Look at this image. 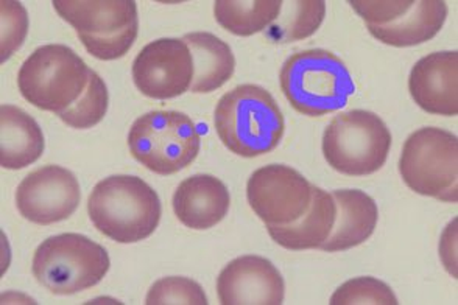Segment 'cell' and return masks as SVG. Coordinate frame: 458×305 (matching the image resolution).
Wrapping results in <instances>:
<instances>
[{
    "label": "cell",
    "instance_id": "6da1fadb",
    "mask_svg": "<svg viewBox=\"0 0 458 305\" xmlns=\"http://www.w3.org/2000/svg\"><path fill=\"white\" fill-rule=\"evenodd\" d=\"M218 138L242 157L272 153L284 136L283 113L268 90L242 84L226 92L214 113Z\"/></svg>",
    "mask_w": 458,
    "mask_h": 305
},
{
    "label": "cell",
    "instance_id": "7a4b0ae2",
    "mask_svg": "<svg viewBox=\"0 0 458 305\" xmlns=\"http://www.w3.org/2000/svg\"><path fill=\"white\" fill-rule=\"evenodd\" d=\"M92 225L117 243L148 239L161 222V199L144 180L114 174L100 181L88 199Z\"/></svg>",
    "mask_w": 458,
    "mask_h": 305
},
{
    "label": "cell",
    "instance_id": "3957f363",
    "mask_svg": "<svg viewBox=\"0 0 458 305\" xmlns=\"http://www.w3.org/2000/svg\"><path fill=\"white\" fill-rule=\"evenodd\" d=\"M279 84L293 109L308 117H323L344 108L356 90L344 61L323 48L289 56L281 67Z\"/></svg>",
    "mask_w": 458,
    "mask_h": 305
},
{
    "label": "cell",
    "instance_id": "277c9868",
    "mask_svg": "<svg viewBox=\"0 0 458 305\" xmlns=\"http://www.w3.org/2000/svg\"><path fill=\"white\" fill-rule=\"evenodd\" d=\"M92 71L72 48L48 44L37 48L18 73L27 102L60 117L85 94Z\"/></svg>",
    "mask_w": 458,
    "mask_h": 305
},
{
    "label": "cell",
    "instance_id": "5b68a950",
    "mask_svg": "<svg viewBox=\"0 0 458 305\" xmlns=\"http://www.w3.org/2000/svg\"><path fill=\"white\" fill-rule=\"evenodd\" d=\"M108 252L81 233H60L44 240L33 258V275L50 293H80L103 281Z\"/></svg>",
    "mask_w": 458,
    "mask_h": 305
},
{
    "label": "cell",
    "instance_id": "8992f818",
    "mask_svg": "<svg viewBox=\"0 0 458 305\" xmlns=\"http://www.w3.org/2000/svg\"><path fill=\"white\" fill-rule=\"evenodd\" d=\"M54 8L97 60H119L138 38V6L133 0H55Z\"/></svg>",
    "mask_w": 458,
    "mask_h": 305
},
{
    "label": "cell",
    "instance_id": "52a82bcc",
    "mask_svg": "<svg viewBox=\"0 0 458 305\" xmlns=\"http://www.w3.org/2000/svg\"><path fill=\"white\" fill-rule=\"evenodd\" d=\"M392 132L379 115L352 109L335 115L323 134V155L338 174H373L386 165Z\"/></svg>",
    "mask_w": 458,
    "mask_h": 305
},
{
    "label": "cell",
    "instance_id": "ba28073f",
    "mask_svg": "<svg viewBox=\"0 0 458 305\" xmlns=\"http://www.w3.org/2000/svg\"><path fill=\"white\" fill-rule=\"evenodd\" d=\"M128 147L147 170L169 176L197 159L201 138L184 113L150 111L134 122L128 132Z\"/></svg>",
    "mask_w": 458,
    "mask_h": 305
},
{
    "label": "cell",
    "instance_id": "9c48e42d",
    "mask_svg": "<svg viewBox=\"0 0 458 305\" xmlns=\"http://www.w3.org/2000/svg\"><path fill=\"white\" fill-rule=\"evenodd\" d=\"M399 172L416 193L445 203H457V136L434 126L413 132L405 140Z\"/></svg>",
    "mask_w": 458,
    "mask_h": 305
},
{
    "label": "cell",
    "instance_id": "30bf717a",
    "mask_svg": "<svg viewBox=\"0 0 458 305\" xmlns=\"http://www.w3.org/2000/svg\"><path fill=\"white\" fill-rule=\"evenodd\" d=\"M377 41L393 47H413L440 33L446 22L443 0H351Z\"/></svg>",
    "mask_w": 458,
    "mask_h": 305
},
{
    "label": "cell",
    "instance_id": "8fae6325",
    "mask_svg": "<svg viewBox=\"0 0 458 305\" xmlns=\"http://www.w3.org/2000/svg\"><path fill=\"white\" fill-rule=\"evenodd\" d=\"M247 198L267 226H285L308 212L312 184L295 168L272 164L250 176Z\"/></svg>",
    "mask_w": 458,
    "mask_h": 305
},
{
    "label": "cell",
    "instance_id": "7c38bea8",
    "mask_svg": "<svg viewBox=\"0 0 458 305\" xmlns=\"http://www.w3.org/2000/svg\"><path fill=\"white\" fill-rule=\"evenodd\" d=\"M131 72L136 88L145 97L175 98L192 86V55L182 39L161 38L139 52Z\"/></svg>",
    "mask_w": 458,
    "mask_h": 305
},
{
    "label": "cell",
    "instance_id": "4fadbf2b",
    "mask_svg": "<svg viewBox=\"0 0 458 305\" xmlns=\"http://www.w3.org/2000/svg\"><path fill=\"white\" fill-rule=\"evenodd\" d=\"M81 199L75 174L60 165H46L27 174L16 191V206L25 220L48 226L64 222Z\"/></svg>",
    "mask_w": 458,
    "mask_h": 305
},
{
    "label": "cell",
    "instance_id": "5bb4252c",
    "mask_svg": "<svg viewBox=\"0 0 458 305\" xmlns=\"http://www.w3.org/2000/svg\"><path fill=\"white\" fill-rule=\"evenodd\" d=\"M217 293L224 305H281L285 284L270 260L243 256L229 262L220 273Z\"/></svg>",
    "mask_w": 458,
    "mask_h": 305
},
{
    "label": "cell",
    "instance_id": "9a60e30c",
    "mask_svg": "<svg viewBox=\"0 0 458 305\" xmlns=\"http://www.w3.org/2000/svg\"><path fill=\"white\" fill-rule=\"evenodd\" d=\"M409 90L428 114H458V52H435L416 63Z\"/></svg>",
    "mask_w": 458,
    "mask_h": 305
},
{
    "label": "cell",
    "instance_id": "2e32d148",
    "mask_svg": "<svg viewBox=\"0 0 458 305\" xmlns=\"http://www.w3.org/2000/svg\"><path fill=\"white\" fill-rule=\"evenodd\" d=\"M175 216L186 228L211 229L224 220L231 206L228 187L212 174H193L174 193Z\"/></svg>",
    "mask_w": 458,
    "mask_h": 305
},
{
    "label": "cell",
    "instance_id": "e0dca14e",
    "mask_svg": "<svg viewBox=\"0 0 458 305\" xmlns=\"http://www.w3.org/2000/svg\"><path fill=\"white\" fill-rule=\"evenodd\" d=\"M337 214L332 233L320 250L326 252L348 251L362 245L373 235L379 212L373 198L362 191H335L332 193Z\"/></svg>",
    "mask_w": 458,
    "mask_h": 305
},
{
    "label": "cell",
    "instance_id": "ac0fdd59",
    "mask_svg": "<svg viewBox=\"0 0 458 305\" xmlns=\"http://www.w3.org/2000/svg\"><path fill=\"white\" fill-rule=\"evenodd\" d=\"M335 214L337 208L332 193L312 186V201L308 212L285 226H268V233L277 245L290 251L320 250V246L331 235Z\"/></svg>",
    "mask_w": 458,
    "mask_h": 305
},
{
    "label": "cell",
    "instance_id": "d6986e66",
    "mask_svg": "<svg viewBox=\"0 0 458 305\" xmlns=\"http://www.w3.org/2000/svg\"><path fill=\"white\" fill-rule=\"evenodd\" d=\"M44 153V134L37 120L25 111L2 105L0 108V165L22 170Z\"/></svg>",
    "mask_w": 458,
    "mask_h": 305
},
{
    "label": "cell",
    "instance_id": "ffe728a7",
    "mask_svg": "<svg viewBox=\"0 0 458 305\" xmlns=\"http://www.w3.org/2000/svg\"><path fill=\"white\" fill-rule=\"evenodd\" d=\"M193 60V80L191 90L195 94H209L222 88L235 69L233 50L226 42L212 33H187L182 38Z\"/></svg>",
    "mask_w": 458,
    "mask_h": 305
},
{
    "label": "cell",
    "instance_id": "44dd1931",
    "mask_svg": "<svg viewBox=\"0 0 458 305\" xmlns=\"http://www.w3.org/2000/svg\"><path fill=\"white\" fill-rule=\"evenodd\" d=\"M283 8L281 0L235 2L217 0L214 13L218 24L235 37H251L268 29Z\"/></svg>",
    "mask_w": 458,
    "mask_h": 305
},
{
    "label": "cell",
    "instance_id": "7402d4cb",
    "mask_svg": "<svg viewBox=\"0 0 458 305\" xmlns=\"http://www.w3.org/2000/svg\"><path fill=\"white\" fill-rule=\"evenodd\" d=\"M326 4L323 0L283 2V8L266 37L273 42H293L312 37L325 21Z\"/></svg>",
    "mask_w": 458,
    "mask_h": 305
},
{
    "label": "cell",
    "instance_id": "603a6c76",
    "mask_svg": "<svg viewBox=\"0 0 458 305\" xmlns=\"http://www.w3.org/2000/svg\"><path fill=\"white\" fill-rule=\"evenodd\" d=\"M108 88L98 73L92 71L89 84L85 94L72 108L60 115V119L66 125L77 128V130H88L102 122L103 117L108 113Z\"/></svg>",
    "mask_w": 458,
    "mask_h": 305
},
{
    "label": "cell",
    "instance_id": "cb8c5ba5",
    "mask_svg": "<svg viewBox=\"0 0 458 305\" xmlns=\"http://www.w3.org/2000/svg\"><path fill=\"white\" fill-rule=\"evenodd\" d=\"M398 305L392 288L374 277H357L344 284L332 294L331 305Z\"/></svg>",
    "mask_w": 458,
    "mask_h": 305
},
{
    "label": "cell",
    "instance_id": "d4e9b609",
    "mask_svg": "<svg viewBox=\"0 0 458 305\" xmlns=\"http://www.w3.org/2000/svg\"><path fill=\"white\" fill-rule=\"evenodd\" d=\"M147 305H206L203 288L187 277H164L157 281L145 298Z\"/></svg>",
    "mask_w": 458,
    "mask_h": 305
},
{
    "label": "cell",
    "instance_id": "484cf974",
    "mask_svg": "<svg viewBox=\"0 0 458 305\" xmlns=\"http://www.w3.org/2000/svg\"><path fill=\"white\" fill-rule=\"evenodd\" d=\"M29 29V18L19 2H2V61L8 60L16 52Z\"/></svg>",
    "mask_w": 458,
    "mask_h": 305
}]
</instances>
